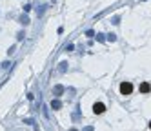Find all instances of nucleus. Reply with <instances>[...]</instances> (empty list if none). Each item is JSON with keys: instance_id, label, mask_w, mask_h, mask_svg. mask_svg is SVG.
I'll use <instances>...</instances> for the list:
<instances>
[{"instance_id": "6", "label": "nucleus", "mask_w": 151, "mask_h": 131, "mask_svg": "<svg viewBox=\"0 0 151 131\" xmlns=\"http://www.w3.org/2000/svg\"><path fill=\"white\" fill-rule=\"evenodd\" d=\"M149 127H151V122H149Z\"/></svg>"}, {"instance_id": "4", "label": "nucleus", "mask_w": 151, "mask_h": 131, "mask_svg": "<svg viewBox=\"0 0 151 131\" xmlns=\"http://www.w3.org/2000/svg\"><path fill=\"white\" fill-rule=\"evenodd\" d=\"M51 107H53V109H60V107H62V102H60V100H53V102H51Z\"/></svg>"}, {"instance_id": "1", "label": "nucleus", "mask_w": 151, "mask_h": 131, "mask_svg": "<svg viewBox=\"0 0 151 131\" xmlns=\"http://www.w3.org/2000/svg\"><path fill=\"white\" fill-rule=\"evenodd\" d=\"M120 93L126 95V96L131 95V93H133V84H131V82H122V84H120Z\"/></svg>"}, {"instance_id": "5", "label": "nucleus", "mask_w": 151, "mask_h": 131, "mask_svg": "<svg viewBox=\"0 0 151 131\" xmlns=\"http://www.w3.org/2000/svg\"><path fill=\"white\" fill-rule=\"evenodd\" d=\"M71 131H77V129H71Z\"/></svg>"}, {"instance_id": "2", "label": "nucleus", "mask_w": 151, "mask_h": 131, "mask_svg": "<svg viewBox=\"0 0 151 131\" xmlns=\"http://www.w3.org/2000/svg\"><path fill=\"white\" fill-rule=\"evenodd\" d=\"M104 111H106V106H104L102 102H96V104L93 106V113H95V115H102Z\"/></svg>"}, {"instance_id": "3", "label": "nucleus", "mask_w": 151, "mask_h": 131, "mask_svg": "<svg viewBox=\"0 0 151 131\" xmlns=\"http://www.w3.org/2000/svg\"><path fill=\"white\" fill-rule=\"evenodd\" d=\"M151 91V86L147 84V82H142L140 84V93H149Z\"/></svg>"}]
</instances>
